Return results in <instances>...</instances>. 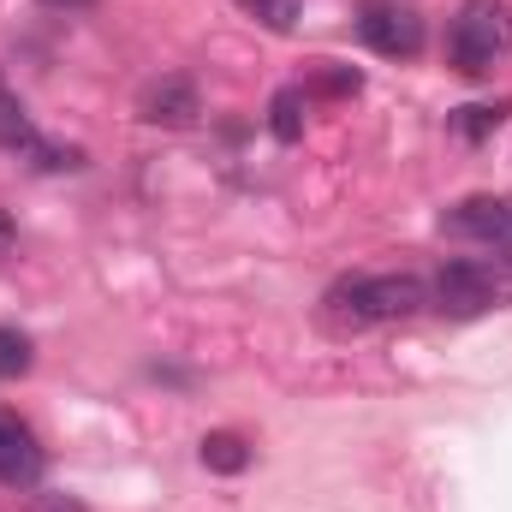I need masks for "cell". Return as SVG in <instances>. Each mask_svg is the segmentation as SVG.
Listing matches in <instances>:
<instances>
[{
	"instance_id": "6da1fadb",
	"label": "cell",
	"mask_w": 512,
	"mask_h": 512,
	"mask_svg": "<svg viewBox=\"0 0 512 512\" xmlns=\"http://www.w3.org/2000/svg\"><path fill=\"white\" fill-rule=\"evenodd\" d=\"M429 304V286L417 274H346L322 292V322L334 334H364L382 322H405Z\"/></svg>"
},
{
	"instance_id": "7a4b0ae2",
	"label": "cell",
	"mask_w": 512,
	"mask_h": 512,
	"mask_svg": "<svg viewBox=\"0 0 512 512\" xmlns=\"http://www.w3.org/2000/svg\"><path fill=\"white\" fill-rule=\"evenodd\" d=\"M512 54V6L507 0H465L447 30V66L465 78H489Z\"/></svg>"
},
{
	"instance_id": "3957f363",
	"label": "cell",
	"mask_w": 512,
	"mask_h": 512,
	"mask_svg": "<svg viewBox=\"0 0 512 512\" xmlns=\"http://www.w3.org/2000/svg\"><path fill=\"white\" fill-rule=\"evenodd\" d=\"M507 298H512V251H501L495 262L459 256V262H447V268L435 274V286H429V304H435L441 316H453V322L489 316V310H501Z\"/></svg>"
},
{
	"instance_id": "277c9868",
	"label": "cell",
	"mask_w": 512,
	"mask_h": 512,
	"mask_svg": "<svg viewBox=\"0 0 512 512\" xmlns=\"http://www.w3.org/2000/svg\"><path fill=\"white\" fill-rule=\"evenodd\" d=\"M358 36H364V48H376L382 60H417V54H423V18H417V6H405V0H364Z\"/></svg>"
},
{
	"instance_id": "5b68a950",
	"label": "cell",
	"mask_w": 512,
	"mask_h": 512,
	"mask_svg": "<svg viewBox=\"0 0 512 512\" xmlns=\"http://www.w3.org/2000/svg\"><path fill=\"white\" fill-rule=\"evenodd\" d=\"M137 120L185 131V126L203 120V96H197V84H191L185 72H161V78H149V84L137 90Z\"/></svg>"
},
{
	"instance_id": "8992f818",
	"label": "cell",
	"mask_w": 512,
	"mask_h": 512,
	"mask_svg": "<svg viewBox=\"0 0 512 512\" xmlns=\"http://www.w3.org/2000/svg\"><path fill=\"white\" fill-rule=\"evenodd\" d=\"M42 471H48V453H42L36 429L18 423L12 411H0V483L6 489H36Z\"/></svg>"
},
{
	"instance_id": "52a82bcc",
	"label": "cell",
	"mask_w": 512,
	"mask_h": 512,
	"mask_svg": "<svg viewBox=\"0 0 512 512\" xmlns=\"http://www.w3.org/2000/svg\"><path fill=\"white\" fill-rule=\"evenodd\" d=\"M304 114H310L304 84L274 90V96H268V131H274V143H298V137H304Z\"/></svg>"
},
{
	"instance_id": "ba28073f",
	"label": "cell",
	"mask_w": 512,
	"mask_h": 512,
	"mask_svg": "<svg viewBox=\"0 0 512 512\" xmlns=\"http://www.w3.org/2000/svg\"><path fill=\"white\" fill-rule=\"evenodd\" d=\"M0 149H18V155L36 149V126H30V114H24V102L6 78H0Z\"/></svg>"
},
{
	"instance_id": "9c48e42d",
	"label": "cell",
	"mask_w": 512,
	"mask_h": 512,
	"mask_svg": "<svg viewBox=\"0 0 512 512\" xmlns=\"http://www.w3.org/2000/svg\"><path fill=\"white\" fill-rule=\"evenodd\" d=\"M203 465L221 471V477H239L251 465V441L233 435V429H215V435H203Z\"/></svg>"
},
{
	"instance_id": "30bf717a",
	"label": "cell",
	"mask_w": 512,
	"mask_h": 512,
	"mask_svg": "<svg viewBox=\"0 0 512 512\" xmlns=\"http://www.w3.org/2000/svg\"><path fill=\"white\" fill-rule=\"evenodd\" d=\"M30 364H36V346H30V334H24V328H0V382H18V376H30Z\"/></svg>"
},
{
	"instance_id": "8fae6325",
	"label": "cell",
	"mask_w": 512,
	"mask_h": 512,
	"mask_svg": "<svg viewBox=\"0 0 512 512\" xmlns=\"http://www.w3.org/2000/svg\"><path fill=\"white\" fill-rule=\"evenodd\" d=\"M30 167H36V173H78V167H84V149H78V143H48V137H36Z\"/></svg>"
},
{
	"instance_id": "7c38bea8",
	"label": "cell",
	"mask_w": 512,
	"mask_h": 512,
	"mask_svg": "<svg viewBox=\"0 0 512 512\" xmlns=\"http://www.w3.org/2000/svg\"><path fill=\"white\" fill-rule=\"evenodd\" d=\"M501 120H507V102H501V108H459V114H453V131H459L465 143H483Z\"/></svg>"
},
{
	"instance_id": "4fadbf2b",
	"label": "cell",
	"mask_w": 512,
	"mask_h": 512,
	"mask_svg": "<svg viewBox=\"0 0 512 512\" xmlns=\"http://www.w3.org/2000/svg\"><path fill=\"white\" fill-rule=\"evenodd\" d=\"M239 6L251 12L256 24H268V30H280V36H286V30L298 24V0H239Z\"/></svg>"
},
{
	"instance_id": "5bb4252c",
	"label": "cell",
	"mask_w": 512,
	"mask_h": 512,
	"mask_svg": "<svg viewBox=\"0 0 512 512\" xmlns=\"http://www.w3.org/2000/svg\"><path fill=\"white\" fill-rule=\"evenodd\" d=\"M322 84H328L334 96H358V90H364V78H358V72H346V66H328V72H322Z\"/></svg>"
},
{
	"instance_id": "9a60e30c",
	"label": "cell",
	"mask_w": 512,
	"mask_h": 512,
	"mask_svg": "<svg viewBox=\"0 0 512 512\" xmlns=\"http://www.w3.org/2000/svg\"><path fill=\"white\" fill-rule=\"evenodd\" d=\"M12 245H18V227H12V215H6V209H0V256L12 251Z\"/></svg>"
},
{
	"instance_id": "2e32d148",
	"label": "cell",
	"mask_w": 512,
	"mask_h": 512,
	"mask_svg": "<svg viewBox=\"0 0 512 512\" xmlns=\"http://www.w3.org/2000/svg\"><path fill=\"white\" fill-rule=\"evenodd\" d=\"M42 512H84V507H78V501H60V495H48V501H42Z\"/></svg>"
},
{
	"instance_id": "e0dca14e",
	"label": "cell",
	"mask_w": 512,
	"mask_h": 512,
	"mask_svg": "<svg viewBox=\"0 0 512 512\" xmlns=\"http://www.w3.org/2000/svg\"><path fill=\"white\" fill-rule=\"evenodd\" d=\"M42 6H66V12H90L96 0H42Z\"/></svg>"
}]
</instances>
